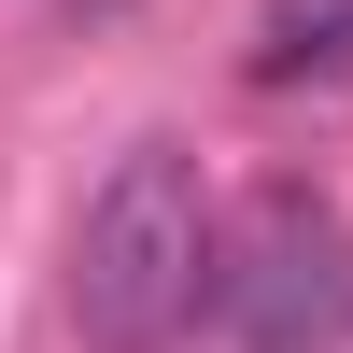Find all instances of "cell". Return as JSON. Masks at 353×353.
Segmentation results:
<instances>
[{
	"instance_id": "1",
	"label": "cell",
	"mask_w": 353,
	"mask_h": 353,
	"mask_svg": "<svg viewBox=\"0 0 353 353\" xmlns=\"http://www.w3.org/2000/svg\"><path fill=\"white\" fill-rule=\"evenodd\" d=\"M212 269H226V241H212L198 156L184 141H128L113 184L71 226V325H85V353H170L212 311Z\"/></svg>"
},
{
	"instance_id": "2",
	"label": "cell",
	"mask_w": 353,
	"mask_h": 353,
	"mask_svg": "<svg viewBox=\"0 0 353 353\" xmlns=\"http://www.w3.org/2000/svg\"><path fill=\"white\" fill-rule=\"evenodd\" d=\"M212 297L254 311V353H297V325H311V353H325L339 311H353V269H339L325 226H311V254H297V198H283V212H269V254H254V269H212Z\"/></svg>"
},
{
	"instance_id": "3",
	"label": "cell",
	"mask_w": 353,
	"mask_h": 353,
	"mask_svg": "<svg viewBox=\"0 0 353 353\" xmlns=\"http://www.w3.org/2000/svg\"><path fill=\"white\" fill-rule=\"evenodd\" d=\"M353 71V0H283L269 28H254V57H241V85H339Z\"/></svg>"
}]
</instances>
